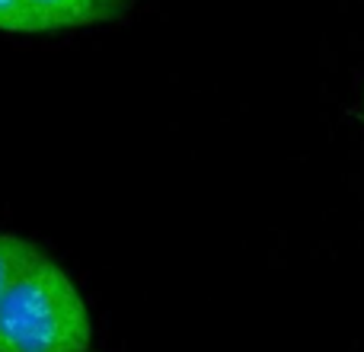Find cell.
<instances>
[{
    "mask_svg": "<svg viewBox=\"0 0 364 352\" xmlns=\"http://www.w3.org/2000/svg\"><path fill=\"white\" fill-rule=\"evenodd\" d=\"M96 6H100V13H102V19H109V16H115V13L122 10V6L128 4V0H93Z\"/></svg>",
    "mask_w": 364,
    "mask_h": 352,
    "instance_id": "5",
    "label": "cell"
},
{
    "mask_svg": "<svg viewBox=\"0 0 364 352\" xmlns=\"http://www.w3.org/2000/svg\"><path fill=\"white\" fill-rule=\"evenodd\" d=\"M93 317L80 289L42 257L0 304V352H90Z\"/></svg>",
    "mask_w": 364,
    "mask_h": 352,
    "instance_id": "1",
    "label": "cell"
},
{
    "mask_svg": "<svg viewBox=\"0 0 364 352\" xmlns=\"http://www.w3.org/2000/svg\"><path fill=\"white\" fill-rule=\"evenodd\" d=\"M32 13L38 16L45 32L55 29H74V26H87L102 19L100 6L93 0H26Z\"/></svg>",
    "mask_w": 364,
    "mask_h": 352,
    "instance_id": "2",
    "label": "cell"
},
{
    "mask_svg": "<svg viewBox=\"0 0 364 352\" xmlns=\"http://www.w3.org/2000/svg\"><path fill=\"white\" fill-rule=\"evenodd\" d=\"M0 29L16 32V36H29V32H45L38 16L26 0H0Z\"/></svg>",
    "mask_w": 364,
    "mask_h": 352,
    "instance_id": "4",
    "label": "cell"
},
{
    "mask_svg": "<svg viewBox=\"0 0 364 352\" xmlns=\"http://www.w3.org/2000/svg\"><path fill=\"white\" fill-rule=\"evenodd\" d=\"M42 257L45 253L38 250L32 240L0 231V304H4V298L10 295L13 285H16Z\"/></svg>",
    "mask_w": 364,
    "mask_h": 352,
    "instance_id": "3",
    "label": "cell"
}]
</instances>
